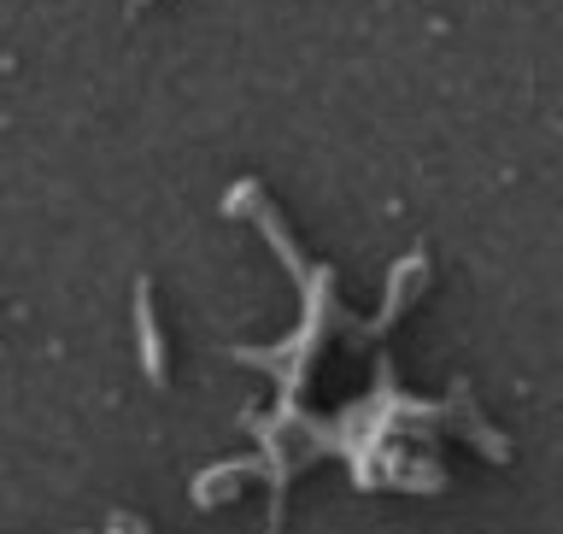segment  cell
Here are the masks:
<instances>
[{
  "mask_svg": "<svg viewBox=\"0 0 563 534\" xmlns=\"http://www.w3.org/2000/svg\"><path fill=\"white\" fill-rule=\"evenodd\" d=\"M135 352H141L147 382L165 388L170 382V359H165V335H158V317H153V282L147 276L135 282Z\"/></svg>",
  "mask_w": 563,
  "mask_h": 534,
  "instance_id": "obj_1",
  "label": "cell"
},
{
  "mask_svg": "<svg viewBox=\"0 0 563 534\" xmlns=\"http://www.w3.org/2000/svg\"><path fill=\"white\" fill-rule=\"evenodd\" d=\"M258 224H264V236H271V247H276V259L288 264V276L299 282V288H311V282H317V271H311L306 259H299V247H294V236H288V229H282V218H276L271 206H264V211H258Z\"/></svg>",
  "mask_w": 563,
  "mask_h": 534,
  "instance_id": "obj_3",
  "label": "cell"
},
{
  "mask_svg": "<svg viewBox=\"0 0 563 534\" xmlns=\"http://www.w3.org/2000/svg\"><path fill=\"white\" fill-rule=\"evenodd\" d=\"M112 534H147V523H135L130 511H118V517H112Z\"/></svg>",
  "mask_w": 563,
  "mask_h": 534,
  "instance_id": "obj_6",
  "label": "cell"
},
{
  "mask_svg": "<svg viewBox=\"0 0 563 534\" xmlns=\"http://www.w3.org/2000/svg\"><path fill=\"white\" fill-rule=\"evenodd\" d=\"M130 7H135V12H141V7H147V0H130Z\"/></svg>",
  "mask_w": 563,
  "mask_h": 534,
  "instance_id": "obj_7",
  "label": "cell"
},
{
  "mask_svg": "<svg viewBox=\"0 0 563 534\" xmlns=\"http://www.w3.org/2000/svg\"><path fill=\"white\" fill-rule=\"evenodd\" d=\"M417 276H429V259H422V247L394 264V276H387V306L376 312V324H369V329H387L405 306H411V282H417Z\"/></svg>",
  "mask_w": 563,
  "mask_h": 534,
  "instance_id": "obj_2",
  "label": "cell"
},
{
  "mask_svg": "<svg viewBox=\"0 0 563 534\" xmlns=\"http://www.w3.org/2000/svg\"><path fill=\"white\" fill-rule=\"evenodd\" d=\"M223 211H229V218H235V211H253V218H258V211H264V188L258 183H235L223 194Z\"/></svg>",
  "mask_w": 563,
  "mask_h": 534,
  "instance_id": "obj_5",
  "label": "cell"
},
{
  "mask_svg": "<svg viewBox=\"0 0 563 534\" xmlns=\"http://www.w3.org/2000/svg\"><path fill=\"white\" fill-rule=\"evenodd\" d=\"M246 476H258V458H241V465H211L200 482H194V500H200V505H218L223 493H235L229 482H246Z\"/></svg>",
  "mask_w": 563,
  "mask_h": 534,
  "instance_id": "obj_4",
  "label": "cell"
}]
</instances>
